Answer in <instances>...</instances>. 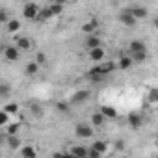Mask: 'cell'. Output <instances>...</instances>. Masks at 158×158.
Instances as JSON below:
<instances>
[{
	"label": "cell",
	"instance_id": "16",
	"mask_svg": "<svg viewBox=\"0 0 158 158\" xmlns=\"http://www.w3.org/2000/svg\"><path fill=\"white\" fill-rule=\"evenodd\" d=\"M132 65H134V61H132V58H130V56H121V58H119V61H117V67H119V69H123V71L130 69Z\"/></svg>",
	"mask_w": 158,
	"mask_h": 158
},
{
	"label": "cell",
	"instance_id": "34",
	"mask_svg": "<svg viewBox=\"0 0 158 158\" xmlns=\"http://www.w3.org/2000/svg\"><path fill=\"white\" fill-rule=\"evenodd\" d=\"M52 158H76V156H73V154L67 151V152H54Z\"/></svg>",
	"mask_w": 158,
	"mask_h": 158
},
{
	"label": "cell",
	"instance_id": "20",
	"mask_svg": "<svg viewBox=\"0 0 158 158\" xmlns=\"http://www.w3.org/2000/svg\"><path fill=\"white\" fill-rule=\"evenodd\" d=\"M6 30H8L10 34H17V32L21 30V23H19L17 19H10V23L6 24Z\"/></svg>",
	"mask_w": 158,
	"mask_h": 158
},
{
	"label": "cell",
	"instance_id": "8",
	"mask_svg": "<svg viewBox=\"0 0 158 158\" xmlns=\"http://www.w3.org/2000/svg\"><path fill=\"white\" fill-rule=\"evenodd\" d=\"M86 76H88V80H91V82H102L106 76H102L101 74V69H99V65H95L93 69H89L88 73H86Z\"/></svg>",
	"mask_w": 158,
	"mask_h": 158
},
{
	"label": "cell",
	"instance_id": "29",
	"mask_svg": "<svg viewBox=\"0 0 158 158\" xmlns=\"http://www.w3.org/2000/svg\"><path fill=\"white\" fill-rule=\"evenodd\" d=\"M19 127H21L19 123H11V125L6 128V134H8V136H15V134L19 132Z\"/></svg>",
	"mask_w": 158,
	"mask_h": 158
},
{
	"label": "cell",
	"instance_id": "14",
	"mask_svg": "<svg viewBox=\"0 0 158 158\" xmlns=\"http://www.w3.org/2000/svg\"><path fill=\"white\" fill-rule=\"evenodd\" d=\"M97 26H99L97 19H91V21H88L86 24H82V32H84L86 35H93L95 30H97Z\"/></svg>",
	"mask_w": 158,
	"mask_h": 158
},
{
	"label": "cell",
	"instance_id": "26",
	"mask_svg": "<svg viewBox=\"0 0 158 158\" xmlns=\"http://www.w3.org/2000/svg\"><path fill=\"white\" fill-rule=\"evenodd\" d=\"M8 145H10V149H23L21 147V139L17 136H8Z\"/></svg>",
	"mask_w": 158,
	"mask_h": 158
},
{
	"label": "cell",
	"instance_id": "38",
	"mask_svg": "<svg viewBox=\"0 0 158 158\" xmlns=\"http://www.w3.org/2000/svg\"><path fill=\"white\" fill-rule=\"evenodd\" d=\"M152 24H154V28L158 30V17H154V21H152Z\"/></svg>",
	"mask_w": 158,
	"mask_h": 158
},
{
	"label": "cell",
	"instance_id": "31",
	"mask_svg": "<svg viewBox=\"0 0 158 158\" xmlns=\"http://www.w3.org/2000/svg\"><path fill=\"white\" fill-rule=\"evenodd\" d=\"M30 110H32V114H34V115H41V114H43L41 106H39V104H35V102H32V104H30Z\"/></svg>",
	"mask_w": 158,
	"mask_h": 158
},
{
	"label": "cell",
	"instance_id": "32",
	"mask_svg": "<svg viewBox=\"0 0 158 158\" xmlns=\"http://www.w3.org/2000/svg\"><path fill=\"white\" fill-rule=\"evenodd\" d=\"M8 117H10V114H8V112H4V110L0 112V125H2V127H4V125H8V121H10Z\"/></svg>",
	"mask_w": 158,
	"mask_h": 158
},
{
	"label": "cell",
	"instance_id": "5",
	"mask_svg": "<svg viewBox=\"0 0 158 158\" xmlns=\"http://www.w3.org/2000/svg\"><path fill=\"white\" fill-rule=\"evenodd\" d=\"M86 101H89V89H78L73 93V99H71L73 104H82Z\"/></svg>",
	"mask_w": 158,
	"mask_h": 158
},
{
	"label": "cell",
	"instance_id": "9",
	"mask_svg": "<svg viewBox=\"0 0 158 158\" xmlns=\"http://www.w3.org/2000/svg\"><path fill=\"white\" fill-rule=\"evenodd\" d=\"M73 156H76V158H88V154H89V147H84V145H74V147H71V151H69Z\"/></svg>",
	"mask_w": 158,
	"mask_h": 158
},
{
	"label": "cell",
	"instance_id": "23",
	"mask_svg": "<svg viewBox=\"0 0 158 158\" xmlns=\"http://www.w3.org/2000/svg\"><path fill=\"white\" fill-rule=\"evenodd\" d=\"M130 58L134 63H145L149 60V54L147 52H136V54H130Z\"/></svg>",
	"mask_w": 158,
	"mask_h": 158
},
{
	"label": "cell",
	"instance_id": "21",
	"mask_svg": "<svg viewBox=\"0 0 158 158\" xmlns=\"http://www.w3.org/2000/svg\"><path fill=\"white\" fill-rule=\"evenodd\" d=\"M101 114H102L106 119H115V117H117V112H115V108H112V106H102V108H101Z\"/></svg>",
	"mask_w": 158,
	"mask_h": 158
},
{
	"label": "cell",
	"instance_id": "17",
	"mask_svg": "<svg viewBox=\"0 0 158 158\" xmlns=\"http://www.w3.org/2000/svg\"><path fill=\"white\" fill-rule=\"evenodd\" d=\"M89 121H91V125H93V127H102V125H104V121H106V117H104L101 112H95V114H91Z\"/></svg>",
	"mask_w": 158,
	"mask_h": 158
},
{
	"label": "cell",
	"instance_id": "10",
	"mask_svg": "<svg viewBox=\"0 0 158 158\" xmlns=\"http://www.w3.org/2000/svg\"><path fill=\"white\" fill-rule=\"evenodd\" d=\"M128 52H130V54H136V52H147L145 43L139 41V39H132V41L128 43Z\"/></svg>",
	"mask_w": 158,
	"mask_h": 158
},
{
	"label": "cell",
	"instance_id": "37",
	"mask_svg": "<svg viewBox=\"0 0 158 158\" xmlns=\"http://www.w3.org/2000/svg\"><path fill=\"white\" fill-rule=\"evenodd\" d=\"M115 147H117V149H123V147H125V143H123V141H117V143H115Z\"/></svg>",
	"mask_w": 158,
	"mask_h": 158
},
{
	"label": "cell",
	"instance_id": "12",
	"mask_svg": "<svg viewBox=\"0 0 158 158\" xmlns=\"http://www.w3.org/2000/svg\"><path fill=\"white\" fill-rule=\"evenodd\" d=\"M101 45H102V41H101L99 35H88V39H86V48H88V50L101 48Z\"/></svg>",
	"mask_w": 158,
	"mask_h": 158
},
{
	"label": "cell",
	"instance_id": "1",
	"mask_svg": "<svg viewBox=\"0 0 158 158\" xmlns=\"http://www.w3.org/2000/svg\"><path fill=\"white\" fill-rule=\"evenodd\" d=\"M74 134H76L78 138H82V139H88V138L93 136V128H91V125H88V123H78V125L74 127Z\"/></svg>",
	"mask_w": 158,
	"mask_h": 158
},
{
	"label": "cell",
	"instance_id": "25",
	"mask_svg": "<svg viewBox=\"0 0 158 158\" xmlns=\"http://www.w3.org/2000/svg\"><path fill=\"white\" fill-rule=\"evenodd\" d=\"M39 67H41V65H37L35 61H30V63L26 65V69H24V71H26V74H30V76H34V74H37V71H39Z\"/></svg>",
	"mask_w": 158,
	"mask_h": 158
},
{
	"label": "cell",
	"instance_id": "40",
	"mask_svg": "<svg viewBox=\"0 0 158 158\" xmlns=\"http://www.w3.org/2000/svg\"><path fill=\"white\" fill-rule=\"evenodd\" d=\"M121 158H127V156H121Z\"/></svg>",
	"mask_w": 158,
	"mask_h": 158
},
{
	"label": "cell",
	"instance_id": "11",
	"mask_svg": "<svg viewBox=\"0 0 158 158\" xmlns=\"http://www.w3.org/2000/svg\"><path fill=\"white\" fill-rule=\"evenodd\" d=\"M128 125H130V128H134V130H138V128H141V125H143V117L139 115V114H128Z\"/></svg>",
	"mask_w": 158,
	"mask_h": 158
},
{
	"label": "cell",
	"instance_id": "18",
	"mask_svg": "<svg viewBox=\"0 0 158 158\" xmlns=\"http://www.w3.org/2000/svg\"><path fill=\"white\" fill-rule=\"evenodd\" d=\"M21 156H23V158H35V156H37V151H35V147H32V145H24V147L21 149Z\"/></svg>",
	"mask_w": 158,
	"mask_h": 158
},
{
	"label": "cell",
	"instance_id": "39",
	"mask_svg": "<svg viewBox=\"0 0 158 158\" xmlns=\"http://www.w3.org/2000/svg\"><path fill=\"white\" fill-rule=\"evenodd\" d=\"M156 143H158V132H156Z\"/></svg>",
	"mask_w": 158,
	"mask_h": 158
},
{
	"label": "cell",
	"instance_id": "15",
	"mask_svg": "<svg viewBox=\"0 0 158 158\" xmlns=\"http://www.w3.org/2000/svg\"><path fill=\"white\" fill-rule=\"evenodd\" d=\"M115 67H117V65H115L114 61H108V60L102 61V63H99V69H101V74H102V76H108Z\"/></svg>",
	"mask_w": 158,
	"mask_h": 158
},
{
	"label": "cell",
	"instance_id": "28",
	"mask_svg": "<svg viewBox=\"0 0 158 158\" xmlns=\"http://www.w3.org/2000/svg\"><path fill=\"white\" fill-rule=\"evenodd\" d=\"M4 112H8V114H19V104L17 102H10V104H6L4 106Z\"/></svg>",
	"mask_w": 158,
	"mask_h": 158
},
{
	"label": "cell",
	"instance_id": "35",
	"mask_svg": "<svg viewBox=\"0 0 158 158\" xmlns=\"http://www.w3.org/2000/svg\"><path fill=\"white\" fill-rule=\"evenodd\" d=\"M0 95H2V97L10 95V86L8 84H0Z\"/></svg>",
	"mask_w": 158,
	"mask_h": 158
},
{
	"label": "cell",
	"instance_id": "4",
	"mask_svg": "<svg viewBox=\"0 0 158 158\" xmlns=\"http://www.w3.org/2000/svg\"><path fill=\"white\" fill-rule=\"evenodd\" d=\"M119 23H123L125 26H128V28H132V26H136V23H138V19L128 11V10H125V11H121L119 13Z\"/></svg>",
	"mask_w": 158,
	"mask_h": 158
},
{
	"label": "cell",
	"instance_id": "19",
	"mask_svg": "<svg viewBox=\"0 0 158 158\" xmlns=\"http://www.w3.org/2000/svg\"><path fill=\"white\" fill-rule=\"evenodd\" d=\"M147 101H149V104H158V88H156V86L149 88V91H147Z\"/></svg>",
	"mask_w": 158,
	"mask_h": 158
},
{
	"label": "cell",
	"instance_id": "36",
	"mask_svg": "<svg viewBox=\"0 0 158 158\" xmlns=\"http://www.w3.org/2000/svg\"><path fill=\"white\" fill-rule=\"evenodd\" d=\"M101 156H102V154H99L95 149H91V147H89V154H88V158H101Z\"/></svg>",
	"mask_w": 158,
	"mask_h": 158
},
{
	"label": "cell",
	"instance_id": "33",
	"mask_svg": "<svg viewBox=\"0 0 158 158\" xmlns=\"http://www.w3.org/2000/svg\"><path fill=\"white\" fill-rule=\"evenodd\" d=\"M35 63H37V65H45V63H47V56H45L43 52H39V54L35 56Z\"/></svg>",
	"mask_w": 158,
	"mask_h": 158
},
{
	"label": "cell",
	"instance_id": "3",
	"mask_svg": "<svg viewBox=\"0 0 158 158\" xmlns=\"http://www.w3.org/2000/svg\"><path fill=\"white\" fill-rule=\"evenodd\" d=\"M19 56H21V50H19L15 45L4 47V58H6V61H17Z\"/></svg>",
	"mask_w": 158,
	"mask_h": 158
},
{
	"label": "cell",
	"instance_id": "30",
	"mask_svg": "<svg viewBox=\"0 0 158 158\" xmlns=\"http://www.w3.org/2000/svg\"><path fill=\"white\" fill-rule=\"evenodd\" d=\"M50 17H54L52 11H50V8H48V6H47V8H41V11H39V19H50Z\"/></svg>",
	"mask_w": 158,
	"mask_h": 158
},
{
	"label": "cell",
	"instance_id": "27",
	"mask_svg": "<svg viewBox=\"0 0 158 158\" xmlns=\"http://www.w3.org/2000/svg\"><path fill=\"white\" fill-rule=\"evenodd\" d=\"M48 8H50L52 15H60V13L63 11V4H61V2H54V4H50Z\"/></svg>",
	"mask_w": 158,
	"mask_h": 158
},
{
	"label": "cell",
	"instance_id": "24",
	"mask_svg": "<svg viewBox=\"0 0 158 158\" xmlns=\"http://www.w3.org/2000/svg\"><path fill=\"white\" fill-rule=\"evenodd\" d=\"M56 110H58V112H61V114H69L71 104H69L67 101H58V102H56Z\"/></svg>",
	"mask_w": 158,
	"mask_h": 158
},
{
	"label": "cell",
	"instance_id": "6",
	"mask_svg": "<svg viewBox=\"0 0 158 158\" xmlns=\"http://www.w3.org/2000/svg\"><path fill=\"white\" fill-rule=\"evenodd\" d=\"M88 54H89V60L95 61V63H102L106 60V52H104L102 47L101 48H95V50H88Z\"/></svg>",
	"mask_w": 158,
	"mask_h": 158
},
{
	"label": "cell",
	"instance_id": "22",
	"mask_svg": "<svg viewBox=\"0 0 158 158\" xmlns=\"http://www.w3.org/2000/svg\"><path fill=\"white\" fill-rule=\"evenodd\" d=\"M91 149H95L99 154H104V152L108 151V143H106V141H102V139H97V141L91 145Z\"/></svg>",
	"mask_w": 158,
	"mask_h": 158
},
{
	"label": "cell",
	"instance_id": "7",
	"mask_svg": "<svg viewBox=\"0 0 158 158\" xmlns=\"http://www.w3.org/2000/svg\"><path fill=\"white\" fill-rule=\"evenodd\" d=\"M128 11H130V13H132V15H134V17H136L138 21H139V19H145V17L149 15L147 8H145V6H138V4L130 6V8H128Z\"/></svg>",
	"mask_w": 158,
	"mask_h": 158
},
{
	"label": "cell",
	"instance_id": "2",
	"mask_svg": "<svg viewBox=\"0 0 158 158\" xmlns=\"http://www.w3.org/2000/svg\"><path fill=\"white\" fill-rule=\"evenodd\" d=\"M39 8L35 6V4H24V8H23V15H24V19H28V21H32V19H37L39 17Z\"/></svg>",
	"mask_w": 158,
	"mask_h": 158
},
{
	"label": "cell",
	"instance_id": "13",
	"mask_svg": "<svg viewBox=\"0 0 158 158\" xmlns=\"http://www.w3.org/2000/svg\"><path fill=\"white\" fill-rule=\"evenodd\" d=\"M15 47H17L21 52H26V50L32 48V39H28V37H17V39H15Z\"/></svg>",
	"mask_w": 158,
	"mask_h": 158
}]
</instances>
